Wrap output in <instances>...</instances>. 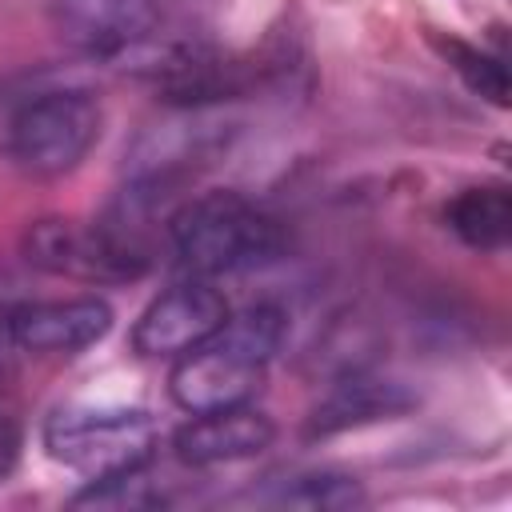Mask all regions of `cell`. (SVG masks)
Here are the masks:
<instances>
[{"instance_id": "1", "label": "cell", "mask_w": 512, "mask_h": 512, "mask_svg": "<svg viewBox=\"0 0 512 512\" xmlns=\"http://www.w3.org/2000/svg\"><path fill=\"white\" fill-rule=\"evenodd\" d=\"M284 340V312L272 304L228 316L204 344L176 356L172 400L184 412L240 408L264 384V368Z\"/></svg>"}, {"instance_id": "2", "label": "cell", "mask_w": 512, "mask_h": 512, "mask_svg": "<svg viewBox=\"0 0 512 512\" xmlns=\"http://www.w3.org/2000/svg\"><path fill=\"white\" fill-rule=\"evenodd\" d=\"M176 260L192 276L264 268L284 252L280 224L240 192H200L168 216Z\"/></svg>"}, {"instance_id": "3", "label": "cell", "mask_w": 512, "mask_h": 512, "mask_svg": "<svg viewBox=\"0 0 512 512\" xmlns=\"http://www.w3.org/2000/svg\"><path fill=\"white\" fill-rule=\"evenodd\" d=\"M100 124V100L88 88H36L0 116V148L32 176H60L92 152Z\"/></svg>"}, {"instance_id": "4", "label": "cell", "mask_w": 512, "mask_h": 512, "mask_svg": "<svg viewBox=\"0 0 512 512\" xmlns=\"http://www.w3.org/2000/svg\"><path fill=\"white\" fill-rule=\"evenodd\" d=\"M44 448L56 464L88 476L108 480L136 472L156 452V420L144 408H92L72 404L48 416Z\"/></svg>"}, {"instance_id": "5", "label": "cell", "mask_w": 512, "mask_h": 512, "mask_svg": "<svg viewBox=\"0 0 512 512\" xmlns=\"http://www.w3.org/2000/svg\"><path fill=\"white\" fill-rule=\"evenodd\" d=\"M24 256L28 264L52 272V276H72L84 284H120L136 280L148 268L144 244L124 236L112 224H80V220H36L24 232Z\"/></svg>"}, {"instance_id": "6", "label": "cell", "mask_w": 512, "mask_h": 512, "mask_svg": "<svg viewBox=\"0 0 512 512\" xmlns=\"http://www.w3.org/2000/svg\"><path fill=\"white\" fill-rule=\"evenodd\" d=\"M228 300L208 288L204 280H184L160 292L136 320L132 328V348L140 356H184L188 348L204 344L224 320H228Z\"/></svg>"}, {"instance_id": "7", "label": "cell", "mask_w": 512, "mask_h": 512, "mask_svg": "<svg viewBox=\"0 0 512 512\" xmlns=\"http://www.w3.org/2000/svg\"><path fill=\"white\" fill-rule=\"evenodd\" d=\"M156 0H52V28L84 56H128L156 32Z\"/></svg>"}, {"instance_id": "8", "label": "cell", "mask_w": 512, "mask_h": 512, "mask_svg": "<svg viewBox=\"0 0 512 512\" xmlns=\"http://www.w3.org/2000/svg\"><path fill=\"white\" fill-rule=\"evenodd\" d=\"M112 328V308L96 296H68V300H20L8 324V344L24 352L72 356L104 340Z\"/></svg>"}, {"instance_id": "9", "label": "cell", "mask_w": 512, "mask_h": 512, "mask_svg": "<svg viewBox=\"0 0 512 512\" xmlns=\"http://www.w3.org/2000/svg\"><path fill=\"white\" fill-rule=\"evenodd\" d=\"M276 440V424L240 404V408H220V412H192L184 428H176L172 448L184 464L192 468H212V464H232L260 456Z\"/></svg>"}, {"instance_id": "10", "label": "cell", "mask_w": 512, "mask_h": 512, "mask_svg": "<svg viewBox=\"0 0 512 512\" xmlns=\"http://www.w3.org/2000/svg\"><path fill=\"white\" fill-rule=\"evenodd\" d=\"M416 400L404 384L392 380H372V376H352L340 380L308 416V436H332L344 428H360V424H376V420H392L400 412H408Z\"/></svg>"}, {"instance_id": "11", "label": "cell", "mask_w": 512, "mask_h": 512, "mask_svg": "<svg viewBox=\"0 0 512 512\" xmlns=\"http://www.w3.org/2000/svg\"><path fill=\"white\" fill-rule=\"evenodd\" d=\"M444 220L448 228L468 244V248H480V252H492V248H504L508 236H512V196L504 188H464L448 208H444Z\"/></svg>"}, {"instance_id": "12", "label": "cell", "mask_w": 512, "mask_h": 512, "mask_svg": "<svg viewBox=\"0 0 512 512\" xmlns=\"http://www.w3.org/2000/svg\"><path fill=\"white\" fill-rule=\"evenodd\" d=\"M436 48L448 56V64L464 76V84H468L472 92H480V96L492 100L496 108L508 104V72H504V64H500L496 56H488V52L464 44V40H452V36H448V40H436Z\"/></svg>"}, {"instance_id": "13", "label": "cell", "mask_w": 512, "mask_h": 512, "mask_svg": "<svg viewBox=\"0 0 512 512\" xmlns=\"http://www.w3.org/2000/svg\"><path fill=\"white\" fill-rule=\"evenodd\" d=\"M284 500L304 508H352L364 504V488L344 472H308L296 476L292 488H284Z\"/></svg>"}, {"instance_id": "14", "label": "cell", "mask_w": 512, "mask_h": 512, "mask_svg": "<svg viewBox=\"0 0 512 512\" xmlns=\"http://www.w3.org/2000/svg\"><path fill=\"white\" fill-rule=\"evenodd\" d=\"M20 460V416L12 404L0 400V480L16 468Z\"/></svg>"}, {"instance_id": "15", "label": "cell", "mask_w": 512, "mask_h": 512, "mask_svg": "<svg viewBox=\"0 0 512 512\" xmlns=\"http://www.w3.org/2000/svg\"><path fill=\"white\" fill-rule=\"evenodd\" d=\"M16 296H4L0 292V344H8V324H12V312H16Z\"/></svg>"}]
</instances>
